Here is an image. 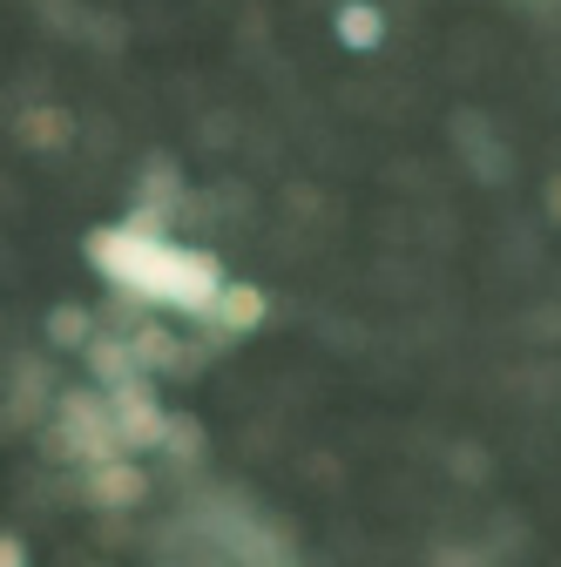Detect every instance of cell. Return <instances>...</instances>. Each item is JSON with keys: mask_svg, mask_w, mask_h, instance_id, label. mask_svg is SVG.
I'll list each match as a JSON object with an SVG mask.
<instances>
[{"mask_svg": "<svg viewBox=\"0 0 561 567\" xmlns=\"http://www.w3.org/2000/svg\"><path fill=\"white\" fill-rule=\"evenodd\" d=\"M82 257L115 284L122 298L135 305H163L183 318H203L210 298L231 284L217 250H196V244H170V230H143V224H102L82 237Z\"/></svg>", "mask_w": 561, "mask_h": 567, "instance_id": "cell-1", "label": "cell"}, {"mask_svg": "<svg viewBox=\"0 0 561 567\" xmlns=\"http://www.w3.org/2000/svg\"><path fill=\"white\" fill-rule=\"evenodd\" d=\"M48 460H75V466H95V460H115L122 453V433H115V405L109 392H61L54 399V425L41 433Z\"/></svg>", "mask_w": 561, "mask_h": 567, "instance_id": "cell-2", "label": "cell"}, {"mask_svg": "<svg viewBox=\"0 0 561 567\" xmlns=\"http://www.w3.org/2000/svg\"><path fill=\"white\" fill-rule=\"evenodd\" d=\"M109 405H115L122 453H156V446H163L170 412H163V399L150 392V372H143V379H129V385H109Z\"/></svg>", "mask_w": 561, "mask_h": 567, "instance_id": "cell-3", "label": "cell"}, {"mask_svg": "<svg viewBox=\"0 0 561 567\" xmlns=\"http://www.w3.org/2000/svg\"><path fill=\"white\" fill-rule=\"evenodd\" d=\"M264 318H271L264 284H224V291L210 298V311H203L196 324H203V338H210V344H237V338H251Z\"/></svg>", "mask_w": 561, "mask_h": 567, "instance_id": "cell-4", "label": "cell"}, {"mask_svg": "<svg viewBox=\"0 0 561 567\" xmlns=\"http://www.w3.org/2000/svg\"><path fill=\"white\" fill-rule=\"evenodd\" d=\"M82 501H89V507H109V514H122V507H143V501H150V473L135 466L129 453H115V460H95V466H82Z\"/></svg>", "mask_w": 561, "mask_h": 567, "instance_id": "cell-5", "label": "cell"}, {"mask_svg": "<svg viewBox=\"0 0 561 567\" xmlns=\"http://www.w3.org/2000/svg\"><path fill=\"white\" fill-rule=\"evenodd\" d=\"M129 344H135V365H143V372H190V365H196L170 324H135Z\"/></svg>", "mask_w": 561, "mask_h": 567, "instance_id": "cell-6", "label": "cell"}, {"mask_svg": "<svg viewBox=\"0 0 561 567\" xmlns=\"http://www.w3.org/2000/svg\"><path fill=\"white\" fill-rule=\"evenodd\" d=\"M82 359H89V379L109 392V385H129V379H143V365H135V344L129 338H89L82 344Z\"/></svg>", "mask_w": 561, "mask_h": 567, "instance_id": "cell-7", "label": "cell"}, {"mask_svg": "<svg viewBox=\"0 0 561 567\" xmlns=\"http://www.w3.org/2000/svg\"><path fill=\"white\" fill-rule=\"evenodd\" d=\"M332 34L353 48V54H373L379 41H386V14L373 8V0H345L338 8V21H332Z\"/></svg>", "mask_w": 561, "mask_h": 567, "instance_id": "cell-8", "label": "cell"}, {"mask_svg": "<svg viewBox=\"0 0 561 567\" xmlns=\"http://www.w3.org/2000/svg\"><path fill=\"white\" fill-rule=\"evenodd\" d=\"M143 209H163V217H176L183 209V176H176V163L170 156H150V169H143V196H135Z\"/></svg>", "mask_w": 561, "mask_h": 567, "instance_id": "cell-9", "label": "cell"}, {"mask_svg": "<svg viewBox=\"0 0 561 567\" xmlns=\"http://www.w3.org/2000/svg\"><path fill=\"white\" fill-rule=\"evenodd\" d=\"M89 338H95V318H89L82 305H54V311H48V344H54V351H82Z\"/></svg>", "mask_w": 561, "mask_h": 567, "instance_id": "cell-10", "label": "cell"}, {"mask_svg": "<svg viewBox=\"0 0 561 567\" xmlns=\"http://www.w3.org/2000/svg\"><path fill=\"white\" fill-rule=\"evenodd\" d=\"M68 135H75V122H68L61 109H28L21 115V142H34V150H61Z\"/></svg>", "mask_w": 561, "mask_h": 567, "instance_id": "cell-11", "label": "cell"}, {"mask_svg": "<svg viewBox=\"0 0 561 567\" xmlns=\"http://www.w3.org/2000/svg\"><path fill=\"white\" fill-rule=\"evenodd\" d=\"M163 446H170V453H196V446H203V425L170 412V433H163Z\"/></svg>", "mask_w": 561, "mask_h": 567, "instance_id": "cell-12", "label": "cell"}, {"mask_svg": "<svg viewBox=\"0 0 561 567\" xmlns=\"http://www.w3.org/2000/svg\"><path fill=\"white\" fill-rule=\"evenodd\" d=\"M434 567H487V560H473V547H440Z\"/></svg>", "mask_w": 561, "mask_h": 567, "instance_id": "cell-13", "label": "cell"}, {"mask_svg": "<svg viewBox=\"0 0 561 567\" xmlns=\"http://www.w3.org/2000/svg\"><path fill=\"white\" fill-rule=\"evenodd\" d=\"M0 567H28V547L14 534H0Z\"/></svg>", "mask_w": 561, "mask_h": 567, "instance_id": "cell-14", "label": "cell"}, {"mask_svg": "<svg viewBox=\"0 0 561 567\" xmlns=\"http://www.w3.org/2000/svg\"><path fill=\"white\" fill-rule=\"evenodd\" d=\"M541 203H548V224H561V176L548 183V196H541Z\"/></svg>", "mask_w": 561, "mask_h": 567, "instance_id": "cell-15", "label": "cell"}]
</instances>
